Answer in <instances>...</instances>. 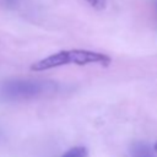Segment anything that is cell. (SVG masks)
Instances as JSON below:
<instances>
[{
	"instance_id": "obj_2",
	"label": "cell",
	"mask_w": 157,
	"mask_h": 157,
	"mask_svg": "<svg viewBox=\"0 0 157 157\" xmlns=\"http://www.w3.org/2000/svg\"><path fill=\"white\" fill-rule=\"evenodd\" d=\"M55 88V83L34 78H12L0 85V97L5 101H23L43 96Z\"/></svg>"
},
{
	"instance_id": "obj_4",
	"label": "cell",
	"mask_w": 157,
	"mask_h": 157,
	"mask_svg": "<svg viewBox=\"0 0 157 157\" xmlns=\"http://www.w3.org/2000/svg\"><path fill=\"white\" fill-rule=\"evenodd\" d=\"M88 152L85 147L82 146H76V147H72L70 148L66 153H64L61 157H87Z\"/></svg>"
},
{
	"instance_id": "obj_5",
	"label": "cell",
	"mask_w": 157,
	"mask_h": 157,
	"mask_svg": "<svg viewBox=\"0 0 157 157\" xmlns=\"http://www.w3.org/2000/svg\"><path fill=\"white\" fill-rule=\"evenodd\" d=\"M83 1L96 11H103L107 9L108 5V0H83Z\"/></svg>"
},
{
	"instance_id": "obj_3",
	"label": "cell",
	"mask_w": 157,
	"mask_h": 157,
	"mask_svg": "<svg viewBox=\"0 0 157 157\" xmlns=\"http://www.w3.org/2000/svg\"><path fill=\"white\" fill-rule=\"evenodd\" d=\"M131 157H155L153 150L145 142H136L130 148Z\"/></svg>"
},
{
	"instance_id": "obj_6",
	"label": "cell",
	"mask_w": 157,
	"mask_h": 157,
	"mask_svg": "<svg viewBox=\"0 0 157 157\" xmlns=\"http://www.w3.org/2000/svg\"><path fill=\"white\" fill-rule=\"evenodd\" d=\"M152 150H153V151H155V152L157 153V142H156V144L153 145V147H152Z\"/></svg>"
},
{
	"instance_id": "obj_1",
	"label": "cell",
	"mask_w": 157,
	"mask_h": 157,
	"mask_svg": "<svg viewBox=\"0 0 157 157\" xmlns=\"http://www.w3.org/2000/svg\"><path fill=\"white\" fill-rule=\"evenodd\" d=\"M88 65V64H98L102 66H108L110 64V58L103 53L86 50V49H70V50H60L58 53L50 54L34 64L31 65V70L33 71H44L64 65Z\"/></svg>"
},
{
	"instance_id": "obj_7",
	"label": "cell",
	"mask_w": 157,
	"mask_h": 157,
	"mask_svg": "<svg viewBox=\"0 0 157 157\" xmlns=\"http://www.w3.org/2000/svg\"><path fill=\"white\" fill-rule=\"evenodd\" d=\"M11 1H12V0H11Z\"/></svg>"
}]
</instances>
